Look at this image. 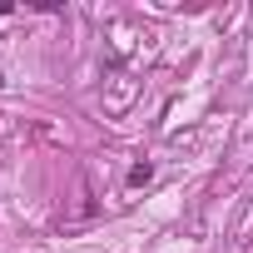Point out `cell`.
Here are the masks:
<instances>
[{
    "label": "cell",
    "instance_id": "6da1fadb",
    "mask_svg": "<svg viewBox=\"0 0 253 253\" xmlns=\"http://www.w3.org/2000/svg\"><path fill=\"white\" fill-rule=\"evenodd\" d=\"M149 179H154V164H149V159H144V164H134V169H129V189H144V184H149Z\"/></svg>",
    "mask_w": 253,
    "mask_h": 253
}]
</instances>
